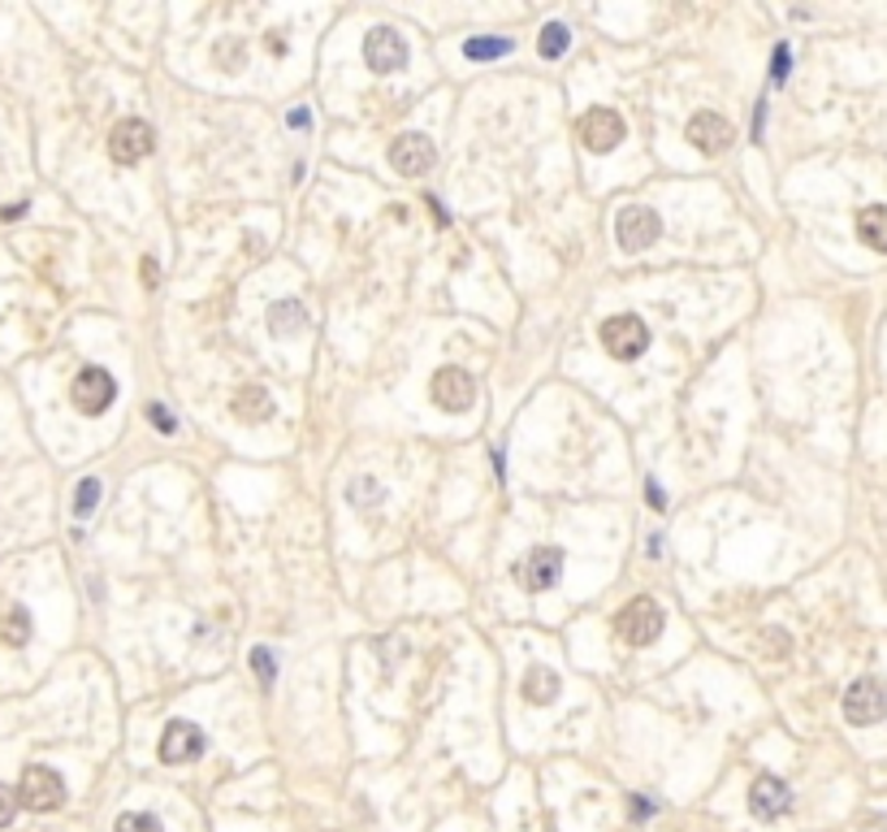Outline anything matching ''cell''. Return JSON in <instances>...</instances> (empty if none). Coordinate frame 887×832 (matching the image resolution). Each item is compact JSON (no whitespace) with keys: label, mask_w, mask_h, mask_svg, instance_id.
Here are the masks:
<instances>
[{"label":"cell","mask_w":887,"mask_h":832,"mask_svg":"<svg viewBox=\"0 0 887 832\" xmlns=\"http://www.w3.org/2000/svg\"><path fill=\"white\" fill-rule=\"evenodd\" d=\"M663 624H666V616L654 598H632V602L615 616V633H619V642H628V646H650V642H659Z\"/></svg>","instance_id":"1"},{"label":"cell","mask_w":887,"mask_h":832,"mask_svg":"<svg viewBox=\"0 0 887 832\" xmlns=\"http://www.w3.org/2000/svg\"><path fill=\"white\" fill-rule=\"evenodd\" d=\"M61 802H66V781H61L52 767L35 763V767L22 772V781H17V807L44 816V811H57Z\"/></svg>","instance_id":"2"},{"label":"cell","mask_w":887,"mask_h":832,"mask_svg":"<svg viewBox=\"0 0 887 832\" xmlns=\"http://www.w3.org/2000/svg\"><path fill=\"white\" fill-rule=\"evenodd\" d=\"M602 348L615 360H637V356H646V348H650V330H646L641 317L619 313V317L602 321Z\"/></svg>","instance_id":"3"},{"label":"cell","mask_w":887,"mask_h":832,"mask_svg":"<svg viewBox=\"0 0 887 832\" xmlns=\"http://www.w3.org/2000/svg\"><path fill=\"white\" fill-rule=\"evenodd\" d=\"M844 719L858 724V728H871V724L887 719V690L875 677H858L844 690Z\"/></svg>","instance_id":"4"},{"label":"cell","mask_w":887,"mask_h":832,"mask_svg":"<svg viewBox=\"0 0 887 832\" xmlns=\"http://www.w3.org/2000/svg\"><path fill=\"white\" fill-rule=\"evenodd\" d=\"M429 399H434L442 412H468L472 399H476V382H472L468 368L446 364V368H438V373L429 377Z\"/></svg>","instance_id":"5"},{"label":"cell","mask_w":887,"mask_h":832,"mask_svg":"<svg viewBox=\"0 0 887 832\" xmlns=\"http://www.w3.org/2000/svg\"><path fill=\"white\" fill-rule=\"evenodd\" d=\"M70 399H74V408H79L83 417H100V412H109L113 399H117V382H113L105 368L87 364V368L74 377Z\"/></svg>","instance_id":"6"},{"label":"cell","mask_w":887,"mask_h":832,"mask_svg":"<svg viewBox=\"0 0 887 832\" xmlns=\"http://www.w3.org/2000/svg\"><path fill=\"white\" fill-rule=\"evenodd\" d=\"M663 235V218L646 204H628L619 218H615V238L624 251H646L650 243H659Z\"/></svg>","instance_id":"7"},{"label":"cell","mask_w":887,"mask_h":832,"mask_svg":"<svg viewBox=\"0 0 887 832\" xmlns=\"http://www.w3.org/2000/svg\"><path fill=\"white\" fill-rule=\"evenodd\" d=\"M152 148H156V134H152V126H147V121L121 118L117 126H113L109 156L117 161V165H139L143 156H152Z\"/></svg>","instance_id":"8"},{"label":"cell","mask_w":887,"mask_h":832,"mask_svg":"<svg viewBox=\"0 0 887 832\" xmlns=\"http://www.w3.org/2000/svg\"><path fill=\"white\" fill-rule=\"evenodd\" d=\"M364 61H368L372 74H399V70L407 66V44H403V35L390 31V26L368 31V35H364Z\"/></svg>","instance_id":"9"},{"label":"cell","mask_w":887,"mask_h":832,"mask_svg":"<svg viewBox=\"0 0 887 832\" xmlns=\"http://www.w3.org/2000/svg\"><path fill=\"white\" fill-rule=\"evenodd\" d=\"M576 134H580V143L589 152H615L624 143L628 126H624V118L615 109H589L584 118L576 121Z\"/></svg>","instance_id":"10"},{"label":"cell","mask_w":887,"mask_h":832,"mask_svg":"<svg viewBox=\"0 0 887 832\" xmlns=\"http://www.w3.org/2000/svg\"><path fill=\"white\" fill-rule=\"evenodd\" d=\"M161 763L169 767H182V763H196L204 754V733L191 724V719H174L165 733H161V746H156Z\"/></svg>","instance_id":"11"},{"label":"cell","mask_w":887,"mask_h":832,"mask_svg":"<svg viewBox=\"0 0 887 832\" xmlns=\"http://www.w3.org/2000/svg\"><path fill=\"white\" fill-rule=\"evenodd\" d=\"M434 161H438L434 139H425V134H416V130H412V134H399V139L390 143V165H394V174L416 178V174H429Z\"/></svg>","instance_id":"12"},{"label":"cell","mask_w":887,"mask_h":832,"mask_svg":"<svg viewBox=\"0 0 887 832\" xmlns=\"http://www.w3.org/2000/svg\"><path fill=\"white\" fill-rule=\"evenodd\" d=\"M558 577H563V551L558 547H537L524 555V569H520V582L529 595H546L555 590Z\"/></svg>","instance_id":"13"},{"label":"cell","mask_w":887,"mask_h":832,"mask_svg":"<svg viewBox=\"0 0 887 832\" xmlns=\"http://www.w3.org/2000/svg\"><path fill=\"white\" fill-rule=\"evenodd\" d=\"M732 139H736L732 121L719 118V114H697V118L688 121V143H693L697 152H706V156L728 152V148H732Z\"/></svg>","instance_id":"14"},{"label":"cell","mask_w":887,"mask_h":832,"mask_svg":"<svg viewBox=\"0 0 887 832\" xmlns=\"http://www.w3.org/2000/svg\"><path fill=\"white\" fill-rule=\"evenodd\" d=\"M749 807H754L758 820H779L792 807V789L779 776H758L754 789H749Z\"/></svg>","instance_id":"15"},{"label":"cell","mask_w":887,"mask_h":832,"mask_svg":"<svg viewBox=\"0 0 887 832\" xmlns=\"http://www.w3.org/2000/svg\"><path fill=\"white\" fill-rule=\"evenodd\" d=\"M229 412H234L243 425H260V421L273 417V399H269L264 386H238L234 399H229Z\"/></svg>","instance_id":"16"},{"label":"cell","mask_w":887,"mask_h":832,"mask_svg":"<svg viewBox=\"0 0 887 832\" xmlns=\"http://www.w3.org/2000/svg\"><path fill=\"white\" fill-rule=\"evenodd\" d=\"M304 326H308V313H304L299 300H277V304L269 308V335H277V339H291V335H299Z\"/></svg>","instance_id":"17"},{"label":"cell","mask_w":887,"mask_h":832,"mask_svg":"<svg viewBox=\"0 0 887 832\" xmlns=\"http://www.w3.org/2000/svg\"><path fill=\"white\" fill-rule=\"evenodd\" d=\"M524 699L533 703V707H551L558 699V672L555 668H529L524 672Z\"/></svg>","instance_id":"18"},{"label":"cell","mask_w":887,"mask_h":832,"mask_svg":"<svg viewBox=\"0 0 887 832\" xmlns=\"http://www.w3.org/2000/svg\"><path fill=\"white\" fill-rule=\"evenodd\" d=\"M858 238L871 247V251H884L887 256V209L884 204H871L858 213Z\"/></svg>","instance_id":"19"},{"label":"cell","mask_w":887,"mask_h":832,"mask_svg":"<svg viewBox=\"0 0 887 832\" xmlns=\"http://www.w3.org/2000/svg\"><path fill=\"white\" fill-rule=\"evenodd\" d=\"M0 642L4 646H26L31 642V611L26 607H9L0 616Z\"/></svg>","instance_id":"20"},{"label":"cell","mask_w":887,"mask_h":832,"mask_svg":"<svg viewBox=\"0 0 887 832\" xmlns=\"http://www.w3.org/2000/svg\"><path fill=\"white\" fill-rule=\"evenodd\" d=\"M507 52H511V39H507V35H476V39L463 44V57H468V61H498V57H507Z\"/></svg>","instance_id":"21"},{"label":"cell","mask_w":887,"mask_h":832,"mask_svg":"<svg viewBox=\"0 0 887 832\" xmlns=\"http://www.w3.org/2000/svg\"><path fill=\"white\" fill-rule=\"evenodd\" d=\"M567 44H571V31H567L563 22H551V26L542 31V39H537V48H542V57H546V61L563 57V52H567Z\"/></svg>","instance_id":"22"},{"label":"cell","mask_w":887,"mask_h":832,"mask_svg":"<svg viewBox=\"0 0 887 832\" xmlns=\"http://www.w3.org/2000/svg\"><path fill=\"white\" fill-rule=\"evenodd\" d=\"M100 503V481L96 477H83L79 490H74V516H92Z\"/></svg>","instance_id":"23"},{"label":"cell","mask_w":887,"mask_h":832,"mask_svg":"<svg viewBox=\"0 0 887 832\" xmlns=\"http://www.w3.org/2000/svg\"><path fill=\"white\" fill-rule=\"evenodd\" d=\"M381 499H386V490H381L372 477H359V481L351 485V503H355V507H368V503H381Z\"/></svg>","instance_id":"24"},{"label":"cell","mask_w":887,"mask_h":832,"mask_svg":"<svg viewBox=\"0 0 887 832\" xmlns=\"http://www.w3.org/2000/svg\"><path fill=\"white\" fill-rule=\"evenodd\" d=\"M251 668H256L260 685H273V677H277V664H273V655H269L264 646H256V651H251Z\"/></svg>","instance_id":"25"},{"label":"cell","mask_w":887,"mask_h":832,"mask_svg":"<svg viewBox=\"0 0 887 832\" xmlns=\"http://www.w3.org/2000/svg\"><path fill=\"white\" fill-rule=\"evenodd\" d=\"M217 61H222L225 70L243 66V61H247V48H243V39H222V44H217Z\"/></svg>","instance_id":"26"},{"label":"cell","mask_w":887,"mask_h":832,"mask_svg":"<svg viewBox=\"0 0 887 832\" xmlns=\"http://www.w3.org/2000/svg\"><path fill=\"white\" fill-rule=\"evenodd\" d=\"M788 70H792V48H788V44H776V61H771V83H776V87L788 83Z\"/></svg>","instance_id":"27"},{"label":"cell","mask_w":887,"mask_h":832,"mask_svg":"<svg viewBox=\"0 0 887 832\" xmlns=\"http://www.w3.org/2000/svg\"><path fill=\"white\" fill-rule=\"evenodd\" d=\"M117 832H161V824L152 816H143V811H130V816L117 820Z\"/></svg>","instance_id":"28"},{"label":"cell","mask_w":887,"mask_h":832,"mask_svg":"<svg viewBox=\"0 0 887 832\" xmlns=\"http://www.w3.org/2000/svg\"><path fill=\"white\" fill-rule=\"evenodd\" d=\"M147 421L161 430V434H174L178 430V421H174V412L169 408H161V403H147Z\"/></svg>","instance_id":"29"},{"label":"cell","mask_w":887,"mask_h":832,"mask_svg":"<svg viewBox=\"0 0 887 832\" xmlns=\"http://www.w3.org/2000/svg\"><path fill=\"white\" fill-rule=\"evenodd\" d=\"M13 816H17V789L0 785V829H4V824H13Z\"/></svg>","instance_id":"30"},{"label":"cell","mask_w":887,"mask_h":832,"mask_svg":"<svg viewBox=\"0 0 887 832\" xmlns=\"http://www.w3.org/2000/svg\"><path fill=\"white\" fill-rule=\"evenodd\" d=\"M646 499L654 503V512H663V507H666V494L659 490V481H646Z\"/></svg>","instance_id":"31"},{"label":"cell","mask_w":887,"mask_h":832,"mask_svg":"<svg viewBox=\"0 0 887 832\" xmlns=\"http://www.w3.org/2000/svg\"><path fill=\"white\" fill-rule=\"evenodd\" d=\"M862 832H887V816H879V811L866 816V820H862Z\"/></svg>","instance_id":"32"},{"label":"cell","mask_w":887,"mask_h":832,"mask_svg":"<svg viewBox=\"0 0 887 832\" xmlns=\"http://www.w3.org/2000/svg\"><path fill=\"white\" fill-rule=\"evenodd\" d=\"M291 126H304V130H308V126H312V114H308V109H291Z\"/></svg>","instance_id":"33"},{"label":"cell","mask_w":887,"mask_h":832,"mask_svg":"<svg viewBox=\"0 0 887 832\" xmlns=\"http://www.w3.org/2000/svg\"><path fill=\"white\" fill-rule=\"evenodd\" d=\"M143 286H156V260H143Z\"/></svg>","instance_id":"34"}]
</instances>
